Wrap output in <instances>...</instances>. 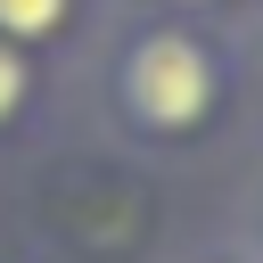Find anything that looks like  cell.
Masks as SVG:
<instances>
[{"label": "cell", "instance_id": "cell-1", "mask_svg": "<svg viewBox=\"0 0 263 263\" xmlns=\"http://www.w3.org/2000/svg\"><path fill=\"white\" fill-rule=\"evenodd\" d=\"M99 90H107V115L115 132L132 140H197L214 115H222V90H230V66H222V41L173 8L140 16L115 33L107 66H99Z\"/></svg>", "mask_w": 263, "mask_h": 263}, {"label": "cell", "instance_id": "cell-2", "mask_svg": "<svg viewBox=\"0 0 263 263\" xmlns=\"http://www.w3.org/2000/svg\"><path fill=\"white\" fill-rule=\"evenodd\" d=\"M90 0H0V41H16L25 58H49L82 33Z\"/></svg>", "mask_w": 263, "mask_h": 263}, {"label": "cell", "instance_id": "cell-3", "mask_svg": "<svg viewBox=\"0 0 263 263\" xmlns=\"http://www.w3.org/2000/svg\"><path fill=\"white\" fill-rule=\"evenodd\" d=\"M41 107V58H25L16 41H0V140H16Z\"/></svg>", "mask_w": 263, "mask_h": 263}, {"label": "cell", "instance_id": "cell-4", "mask_svg": "<svg viewBox=\"0 0 263 263\" xmlns=\"http://www.w3.org/2000/svg\"><path fill=\"white\" fill-rule=\"evenodd\" d=\"M156 8H173V16H197V8H222V0H156Z\"/></svg>", "mask_w": 263, "mask_h": 263}]
</instances>
